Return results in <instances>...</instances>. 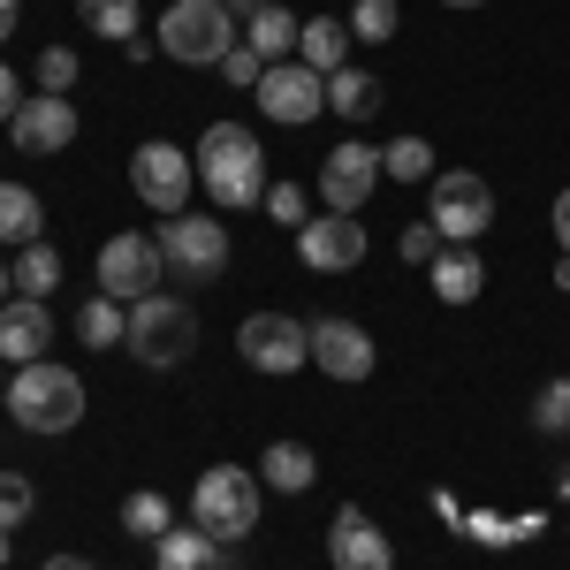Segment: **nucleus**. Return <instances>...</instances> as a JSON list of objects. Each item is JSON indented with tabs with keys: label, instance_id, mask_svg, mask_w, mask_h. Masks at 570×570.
<instances>
[{
	"label": "nucleus",
	"instance_id": "12",
	"mask_svg": "<svg viewBox=\"0 0 570 570\" xmlns=\"http://www.w3.org/2000/svg\"><path fill=\"white\" fill-rule=\"evenodd\" d=\"M259 107H266V122L305 130V122H320V115H327V77H320V69H305V61H274V69L259 77Z\"/></svg>",
	"mask_w": 570,
	"mask_h": 570
},
{
	"label": "nucleus",
	"instance_id": "43",
	"mask_svg": "<svg viewBox=\"0 0 570 570\" xmlns=\"http://www.w3.org/2000/svg\"><path fill=\"white\" fill-rule=\"evenodd\" d=\"M46 570H99V563H85V556H46Z\"/></svg>",
	"mask_w": 570,
	"mask_h": 570
},
{
	"label": "nucleus",
	"instance_id": "24",
	"mask_svg": "<svg viewBox=\"0 0 570 570\" xmlns=\"http://www.w3.org/2000/svg\"><path fill=\"white\" fill-rule=\"evenodd\" d=\"M297 31H305V23H297V16H289L282 0H274L266 16H252V23H244V46H252V53H259L266 69H274L282 53H297Z\"/></svg>",
	"mask_w": 570,
	"mask_h": 570
},
{
	"label": "nucleus",
	"instance_id": "14",
	"mask_svg": "<svg viewBox=\"0 0 570 570\" xmlns=\"http://www.w3.org/2000/svg\"><path fill=\"white\" fill-rule=\"evenodd\" d=\"M297 259L312 274H351V266H365V228H357V214H312L297 228Z\"/></svg>",
	"mask_w": 570,
	"mask_h": 570
},
{
	"label": "nucleus",
	"instance_id": "26",
	"mask_svg": "<svg viewBox=\"0 0 570 570\" xmlns=\"http://www.w3.org/2000/svg\"><path fill=\"white\" fill-rule=\"evenodd\" d=\"M381 176L389 183H434V145L426 137H389L381 145Z\"/></svg>",
	"mask_w": 570,
	"mask_h": 570
},
{
	"label": "nucleus",
	"instance_id": "11",
	"mask_svg": "<svg viewBox=\"0 0 570 570\" xmlns=\"http://www.w3.org/2000/svg\"><path fill=\"white\" fill-rule=\"evenodd\" d=\"M373 190H381V145L343 137V145L320 160V214H357Z\"/></svg>",
	"mask_w": 570,
	"mask_h": 570
},
{
	"label": "nucleus",
	"instance_id": "35",
	"mask_svg": "<svg viewBox=\"0 0 570 570\" xmlns=\"http://www.w3.org/2000/svg\"><path fill=\"white\" fill-rule=\"evenodd\" d=\"M266 214L282 220V228H305V220H312V198L297 190V183H266Z\"/></svg>",
	"mask_w": 570,
	"mask_h": 570
},
{
	"label": "nucleus",
	"instance_id": "44",
	"mask_svg": "<svg viewBox=\"0 0 570 570\" xmlns=\"http://www.w3.org/2000/svg\"><path fill=\"white\" fill-rule=\"evenodd\" d=\"M8 297H16V266H0V305H8Z\"/></svg>",
	"mask_w": 570,
	"mask_h": 570
},
{
	"label": "nucleus",
	"instance_id": "33",
	"mask_svg": "<svg viewBox=\"0 0 570 570\" xmlns=\"http://www.w3.org/2000/svg\"><path fill=\"white\" fill-rule=\"evenodd\" d=\"M464 532H472V540H487V548H518V540H532V532H540V518H464Z\"/></svg>",
	"mask_w": 570,
	"mask_h": 570
},
{
	"label": "nucleus",
	"instance_id": "8",
	"mask_svg": "<svg viewBox=\"0 0 570 570\" xmlns=\"http://www.w3.org/2000/svg\"><path fill=\"white\" fill-rule=\"evenodd\" d=\"M434 236L441 244H480L487 228H494V183L472 176V168H449L434 176Z\"/></svg>",
	"mask_w": 570,
	"mask_h": 570
},
{
	"label": "nucleus",
	"instance_id": "4",
	"mask_svg": "<svg viewBox=\"0 0 570 570\" xmlns=\"http://www.w3.org/2000/svg\"><path fill=\"white\" fill-rule=\"evenodd\" d=\"M130 357L137 365H153V373H176L183 357L198 351V312L190 297H168V289H153V297H137L130 305Z\"/></svg>",
	"mask_w": 570,
	"mask_h": 570
},
{
	"label": "nucleus",
	"instance_id": "16",
	"mask_svg": "<svg viewBox=\"0 0 570 570\" xmlns=\"http://www.w3.org/2000/svg\"><path fill=\"white\" fill-rule=\"evenodd\" d=\"M77 122H85V115H77L61 91H39V99L16 107L8 137H16V153H69V145H77Z\"/></svg>",
	"mask_w": 570,
	"mask_h": 570
},
{
	"label": "nucleus",
	"instance_id": "37",
	"mask_svg": "<svg viewBox=\"0 0 570 570\" xmlns=\"http://www.w3.org/2000/svg\"><path fill=\"white\" fill-rule=\"evenodd\" d=\"M411 266H434L441 259V236H434V220H419V228H403V244H395Z\"/></svg>",
	"mask_w": 570,
	"mask_h": 570
},
{
	"label": "nucleus",
	"instance_id": "28",
	"mask_svg": "<svg viewBox=\"0 0 570 570\" xmlns=\"http://www.w3.org/2000/svg\"><path fill=\"white\" fill-rule=\"evenodd\" d=\"M53 282H61V252H53V244H23V252H16V289H23V297H46V289H53Z\"/></svg>",
	"mask_w": 570,
	"mask_h": 570
},
{
	"label": "nucleus",
	"instance_id": "34",
	"mask_svg": "<svg viewBox=\"0 0 570 570\" xmlns=\"http://www.w3.org/2000/svg\"><path fill=\"white\" fill-rule=\"evenodd\" d=\"M77 69H85V61H77V46H46V53H39V91H61V99H69Z\"/></svg>",
	"mask_w": 570,
	"mask_h": 570
},
{
	"label": "nucleus",
	"instance_id": "48",
	"mask_svg": "<svg viewBox=\"0 0 570 570\" xmlns=\"http://www.w3.org/2000/svg\"><path fill=\"white\" fill-rule=\"evenodd\" d=\"M563 502H570V472H563Z\"/></svg>",
	"mask_w": 570,
	"mask_h": 570
},
{
	"label": "nucleus",
	"instance_id": "32",
	"mask_svg": "<svg viewBox=\"0 0 570 570\" xmlns=\"http://www.w3.org/2000/svg\"><path fill=\"white\" fill-rule=\"evenodd\" d=\"M31 510H39V487L23 480V472H0V532H16Z\"/></svg>",
	"mask_w": 570,
	"mask_h": 570
},
{
	"label": "nucleus",
	"instance_id": "19",
	"mask_svg": "<svg viewBox=\"0 0 570 570\" xmlns=\"http://www.w3.org/2000/svg\"><path fill=\"white\" fill-rule=\"evenodd\" d=\"M153 570H220V540L206 525H168L153 540Z\"/></svg>",
	"mask_w": 570,
	"mask_h": 570
},
{
	"label": "nucleus",
	"instance_id": "6",
	"mask_svg": "<svg viewBox=\"0 0 570 570\" xmlns=\"http://www.w3.org/2000/svg\"><path fill=\"white\" fill-rule=\"evenodd\" d=\"M160 274H168V252H160V236H145V228H122V236L99 244V297H115V305L153 297Z\"/></svg>",
	"mask_w": 570,
	"mask_h": 570
},
{
	"label": "nucleus",
	"instance_id": "21",
	"mask_svg": "<svg viewBox=\"0 0 570 570\" xmlns=\"http://www.w3.org/2000/svg\"><path fill=\"white\" fill-rule=\"evenodd\" d=\"M259 480L274 487V494H312V480H320V456H312L305 441H266Z\"/></svg>",
	"mask_w": 570,
	"mask_h": 570
},
{
	"label": "nucleus",
	"instance_id": "15",
	"mask_svg": "<svg viewBox=\"0 0 570 570\" xmlns=\"http://www.w3.org/2000/svg\"><path fill=\"white\" fill-rule=\"evenodd\" d=\"M327 563L335 570H395V540L357 502H343L335 510V525H327Z\"/></svg>",
	"mask_w": 570,
	"mask_h": 570
},
{
	"label": "nucleus",
	"instance_id": "40",
	"mask_svg": "<svg viewBox=\"0 0 570 570\" xmlns=\"http://www.w3.org/2000/svg\"><path fill=\"white\" fill-rule=\"evenodd\" d=\"M548 220H556V244H563V259H570V190L556 198V214H548Z\"/></svg>",
	"mask_w": 570,
	"mask_h": 570
},
{
	"label": "nucleus",
	"instance_id": "2",
	"mask_svg": "<svg viewBox=\"0 0 570 570\" xmlns=\"http://www.w3.org/2000/svg\"><path fill=\"white\" fill-rule=\"evenodd\" d=\"M0 403L16 411L23 434H69L85 419V373H69L53 357H31V365H16V381H8Z\"/></svg>",
	"mask_w": 570,
	"mask_h": 570
},
{
	"label": "nucleus",
	"instance_id": "29",
	"mask_svg": "<svg viewBox=\"0 0 570 570\" xmlns=\"http://www.w3.org/2000/svg\"><path fill=\"white\" fill-rule=\"evenodd\" d=\"M395 23H403V8H395V0H351V39L357 46H389Z\"/></svg>",
	"mask_w": 570,
	"mask_h": 570
},
{
	"label": "nucleus",
	"instance_id": "46",
	"mask_svg": "<svg viewBox=\"0 0 570 570\" xmlns=\"http://www.w3.org/2000/svg\"><path fill=\"white\" fill-rule=\"evenodd\" d=\"M441 8H487V0H441Z\"/></svg>",
	"mask_w": 570,
	"mask_h": 570
},
{
	"label": "nucleus",
	"instance_id": "9",
	"mask_svg": "<svg viewBox=\"0 0 570 570\" xmlns=\"http://www.w3.org/2000/svg\"><path fill=\"white\" fill-rule=\"evenodd\" d=\"M236 351H244L252 373L282 381V373L312 365V327H305V320H289V312H252V320L236 327Z\"/></svg>",
	"mask_w": 570,
	"mask_h": 570
},
{
	"label": "nucleus",
	"instance_id": "10",
	"mask_svg": "<svg viewBox=\"0 0 570 570\" xmlns=\"http://www.w3.org/2000/svg\"><path fill=\"white\" fill-rule=\"evenodd\" d=\"M153 236H160V252H168V274H183V282L228 274V228H220L214 214H176V220H160Z\"/></svg>",
	"mask_w": 570,
	"mask_h": 570
},
{
	"label": "nucleus",
	"instance_id": "5",
	"mask_svg": "<svg viewBox=\"0 0 570 570\" xmlns=\"http://www.w3.org/2000/svg\"><path fill=\"white\" fill-rule=\"evenodd\" d=\"M259 502H266V487H259V472H244V464H206L198 487H190V518L214 532V540L259 532Z\"/></svg>",
	"mask_w": 570,
	"mask_h": 570
},
{
	"label": "nucleus",
	"instance_id": "23",
	"mask_svg": "<svg viewBox=\"0 0 570 570\" xmlns=\"http://www.w3.org/2000/svg\"><path fill=\"white\" fill-rule=\"evenodd\" d=\"M327 115L373 122V115H381V77H373V69H335V77H327Z\"/></svg>",
	"mask_w": 570,
	"mask_h": 570
},
{
	"label": "nucleus",
	"instance_id": "27",
	"mask_svg": "<svg viewBox=\"0 0 570 570\" xmlns=\"http://www.w3.org/2000/svg\"><path fill=\"white\" fill-rule=\"evenodd\" d=\"M77 335H85V351H115L122 335H130V305H115V297H91L77 312Z\"/></svg>",
	"mask_w": 570,
	"mask_h": 570
},
{
	"label": "nucleus",
	"instance_id": "25",
	"mask_svg": "<svg viewBox=\"0 0 570 570\" xmlns=\"http://www.w3.org/2000/svg\"><path fill=\"white\" fill-rule=\"evenodd\" d=\"M77 16H85V31H99V39H115V46L145 39V8L137 0H77Z\"/></svg>",
	"mask_w": 570,
	"mask_h": 570
},
{
	"label": "nucleus",
	"instance_id": "45",
	"mask_svg": "<svg viewBox=\"0 0 570 570\" xmlns=\"http://www.w3.org/2000/svg\"><path fill=\"white\" fill-rule=\"evenodd\" d=\"M556 289H563V297H570V259H556Z\"/></svg>",
	"mask_w": 570,
	"mask_h": 570
},
{
	"label": "nucleus",
	"instance_id": "47",
	"mask_svg": "<svg viewBox=\"0 0 570 570\" xmlns=\"http://www.w3.org/2000/svg\"><path fill=\"white\" fill-rule=\"evenodd\" d=\"M0 563H8V532H0Z\"/></svg>",
	"mask_w": 570,
	"mask_h": 570
},
{
	"label": "nucleus",
	"instance_id": "38",
	"mask_svg": "<svg viewBox=\"0 0 570 570\" xmlns=\"http://www.w3.org/2000/svg\"><path fill=\"white\" fill-rule=\"evenodd\" d=\"M16 107H23V85H16V69H8V61H0V130H8V122H16Z\"/></svg>",
	"mask_w": 570,
	"mask_h": 570
},
{
	"label": "nucleus",
	"instance_id": "42",
	"mask_svg": "<svg viewBox=\"0 0 570 570\" xmlns=\"http://www.w3.org/2000/svg\"><path fill=\"white\" fill-rule=\"evenodd\" d=\"M266 8H274V0H228V16H244V23H252V16H266Z\"/></svg>",
	"mask_w": 570,
	"mask_h": 570
},
{
	"label": "nucleus",
	"instance_id": "49",
	"mask_svg": "<svg viewBox=\"0 0 570 570\" xmlns=\"http://www.w3.org/2000/svg\"><path fill=\"white\" fill-rule=\"evenodd\" d=\"M0 395H8V381H0Z\"/></svg>",
	"mask_w": 570,
	"mask_h": 570
},
{
	"label": "nucleus",
	"instance_id": "31",
	"mask_svg": "<svg viewBox=\"0 0 570 570\" xmlns=\"http://www.w3.org/2000/svg\"><path fill=\"white\" fill-rule=\"evenodd\" d=\"M532 426H540V434H570V373L532 395Z\"/></svg>",
	"mask_w": 570,
	"mask_h": 570
},
{
	"label": "nucleus",
	"instance_id": "30",
	"mask_svg": "<svg viewBox=\"0 0 570 570\" xmlns=\"http://www.w3.org/2000/svg\"><path fill=\"white\" fill-rule=\"evenodd\" d=\"M168 525H176L168 494H153V487H145V494H130V502H122V532H137V540H160Z\"/></svg>",
	"mask_w": 570,
	"mask_h": 570
},
{
	"label": "nucleus",
	"instance_id": "22",
	"mask_svg": "<svg viewBox=\"0 0 570 570\" xmlns=\"http://www.w3.org/2000/svg\"><path fill=\"white\" fill-rule=\"evenodd\" d=\"M39 236H46L39 190H23V183H0V244H8V252H23V244H39Z\"/></svg>",
	"mask_w": 570,
	"mask_h": 570
},
{
	"label": "nucleus",
	"instance_id": "41",
	"mask_svg": "<svg viewBox=\"0 0 570 570\" xmlns=\"http://www.w3.org/2000/svg\"><path fill=\"white\" fill-rule=\"evenodd\" d=\"M16 23H23V0H0V46L16 39Z\"/></svg>",
	"mask_w": 570,
	"mask_h": 570
},
{
	"label": "nucleus",
	"instance_id": "7",
	"mask_svg": "<svg viewBox=\"0 0 570 570\" xmlns=\"http://www.w3.org/2000/svg\"><path fill=\"white\" fill-rule=\"evenodd\" d=\"M130 190L153 206L160 220L190 214V190H198V160L183 153V145H168V137H153V145H137L130 160Z\"/></svg>",
	"mask_w": 570,
	"mask_h": 570
},
{
	"label": "nucleus",
	"instance_id": "20",
	"mask_svg": "<svg viewBox=\"0 0 570 570\" xmlns=\"http://www.w3.org/2000/svg\"><path fill=\"white\" fill-rule=\"evenodd\" d=\"M351 23H335V16H312L305 31H297V61L320 69V77H335V69H351Z\"/></svg>",
	"mask_w": 570,
	"mask_h": 570
},
{
	"label": "nucleus",
	"instance_id": "36",
	"mask_svg": "<svg viewBox=\"0 0 570 570\" xmlns=\"http://www.w3.org/2000/svg\"><path fill=\"white\" fill-rule=\"evenodd\" d=\"M220 77H228V85H236V91H259L266 61H259V53H252V46H236V53H228V61H220Z\"/></svg>",
	"mask_w": 570,
	"mask_h": 570
},
{
	"label": "nucleus",
	"instance_id": "18",
	"mask_svg": "<svg viewBox=\"0 0 570 570\" xmlns=\"http://www.w3.org/2000/svg\"><path fill=\"white\" fill-rule=\"evenodd\" d=\"M426 282H434L441 305H472V297L487 289V259L472 252V244H441V259L426 266Z\"/></svg>",
	"mask_w": 570,
	"mask_h": 570
},
{
	"label": "nucleus",
	"instance_id": "3",
	"mask_svg": "<svg viewBox=\"0 0 570 570\" xmlns=\"http://www.w3.org/2000/svg\"><path fill=\"white\" fill-rule=\"evenodd\" d=\"M153 46H160L168 61H183V69H206V61L220 69V61L244 46V31H236L228 0H168V16H160Z\"/></svg>",
	"mask_w": 570,
	"mask_h": 570
},
{
	"label": "nucleus",
	"instance_id": "13",
	"mask_svg": "<svg viewBox=\"0 0 570 570\" xmlns=\"http://www.w3.org/2000/svg\"><path fill=\"white\" fill-rule=\"evenodd\" d=\"M312 365L327 373V381H373V365H381V351H373V335L357 327V320H312Z\"/></svg>",
	"mask_w": 570,
	"mask_h": 570
},
{
	"label": "nucleus",
	"instance_id": "1",
	"mask_svg": "<svg viewBox=\"0 0 570 570\" xmlns=\"http://www.w3.org/2000/svg\"><path fill=\"white\" fill-rule=\"evenodd\" d=\"M198 160V183L220 214H244V206H266V160H259V137L244 122H214V130L190 145Z\"/></svg>",
	"mask_w": 570,
	"mask_h": 570
},
{
	"label": "nucleus",
	"instance_id": "17",
	"mask_svg": "<svg viewBox=\"0 0 570 570\" xmlns=\"http://www.w3.org/2000/svg\"><path fill=\"white\" fill-rule=\"evenodd\" d=\"M46 343H53L46 297H8V305H0V357H8V365H31V357H46Z\"/></svg>",
	"mask_w": 570,
	"mask_h": 570
},
{
	"label": "nucleus",
	"instance_id": "39",
	"mask_svg": "<svg viewBox=\"0 0 570 570\" xmlns=\"http://www.w3.org/2000/svg\"><path fill=\"white\" fill-rule=\"evenodd\" d=\"M434 518H441V525H464V502H456L449 487H441V494H434Z\"/></svg>",
	"mask_w": 570,
	"mask_h": 570
}]
</instances>
